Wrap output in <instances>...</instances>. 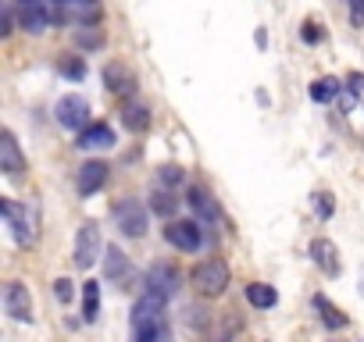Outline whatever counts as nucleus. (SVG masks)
Wrapping results in <instances>:
<instances>
[{
	"mask_svg": "<svg viewBox=\"0 0 364 342\" xmlns=\"http://www.w3.org/2000/svg\"><path fill=\"white\" fill-rule=\"evenodd\" d=\"M111 214H115V224L122 228V236H129V239L146 236V210L139 200H122Z\"/></svg>",
	"mask_w": 364,
	"mask_h": 342,
	"instance_id": "nucleus-4",
	"label": "nucleus"
},
{
	"mask_svg": "<svg viewBox=\"0 0 364 342\" xmlns=\"http://www.w3.org/2000/svg\"><path fill=\"white\" fill-rule=\"evenodd\" d=\"M103 86H108L115 96H125V100H129L139 82H136V72H132V68H125L122 61H111L108 68H103Z\"/></svg>",
	"mask_w": 364,
	"mask_h": 342,
	"instance_id": "nucleus-8",
	"label": "nucleus"
},
{
	"mask_svg": "<svg viewBox=\"0 0 364 342\" xmlns=\"http://www.w3.org/2000/svg\"><path fill=\"white\" fill-rule=\"evenodd\" d=\"M82 317H86V324H93L100 317V281L82 285Z\"/></svg>",
	"mask_w": 364,
	"mask_h": 342,
	"instance_id": "nucleus-21",
	"label": "nucleus"
},
{
	"mask_svg": "<svg viewBox=\"0 0 364 342\" xmlns=\"http://www.w3.org/2000/svg\"><path fill=\"white\" fill-rule=\"evenodd\" d=\"M75 46H82V50H100L103 46V32L96 29V22H82L75 29Z\"/></svg>",
	"mask_w": 364,
	"mask_h": 342,
	"instance_id": "nucleus-22",
	"label": "nucleus"
},
{
	"mask_svg": "<svg viewBox=\"0 0 364 342\" xmlns=\"http://www.w3.org/2000/svg\"><path fill=\"white\" fill-rule=\"evenodd\" d=\"M108 164H103V160H86L82 167H79V179H75V186H79V193L82 196H93L103 182H108Z\"/></svg>",
	"mask_w": 364,
	"mask_h": 342,
	"instance_id": "nucleus-11",
	"label": "nucleus"
},
{
	"mask_svg": "<svg viewBox=\"0 0 364 342\" xmlns=\"http://www.w3.org/2000/svg\"><path fill=\"white\" fill-rule=\"evenodd\" d=\"M300 36H303V43H322V25L307 18V22H303V32H300Z\"/></svg>",
	"mask_w": 364,
	"mask_h": 342,
	"instance_id": "nucleus-28",
	"label": "nucleus"
},
{
	"mask_svg": "<svg viewBox=\"0 0 364 342\" xmlns=\"http://www.w3.org/2000/svg\"><path fill=\"white\" fill-rule=\"evenodd\" d=\"M0 171H4L8 179H22V171H25V157L18 150V139L11 129L0 132Z\"/></svg>",
	"mask_w": 364,
	"mask_h": 342,
	"instance_id": "nucleus-6",
	"label": "nucleus"
},
{
	"mask_svg": "<svg viewBox=\"0 0 364 342\" xmlns=\"http://www.w3.org/2000/svg\"><path fill=\"white\" fill-rule=\"evenodd\" d=\"M189 281H193V289H196L200 296H211V300H215V296H222V293L229 289V264L218 260V257L200 260V264L193 267Z\"/></svg>",
	"mask_w": 364,
	"mask_h": 342,
	"instance_id": "nucleus-1",
	"label": "nucleus"
},
{
	"mask_svg": "<svg viewBox=\"0 0 364 342\" xmlns=\"http://www.w3.org/2000/svg\"><path fill=\"white\" fill-rule=\"evenodd\" d=\"M58 72L68 75L72 82H79V79H86V61H82V57H61V61H58Z\"/></svg>",
	"mask_w": 364,
	"mask_h": 342,
	"instance_id": "nucleus-25",
	"label": "nucleus"
},
{
	"mask_svg": "<svg viewBox=\"0 0 364 342\" xmlns=\"http://www.w3.org/2000/svg\"><path fill=\"white\" fill-rule=\"evenodd\" d=\"M54 114H58V122H61L65 129H86L89 103H86V96H79V93H68V96H61V100H58Z\"/></svg>",
	"mask_w": 364,
	"mask_h": 342,
	"instance_id": "nucleus-5",
	"label": "nucleus"
},
{
	"mask_svg": "<svg viewBox=\"0 0 364 342\" xmlns=\"http://www.w3.org/2000/svg\"><path fill=\"white\" fill-rule=\"evenodd\" d=\"M0 32H4V36H11V11H4V15H0Z\"/></svg>",
	"mask_w": 364,
	"mask_h": 342,
	"instance_id": "nucleus-32",
	"label": "nucleus"
},
{
	"mask_svg": "<svg viewBox=\"0 0 364 342\" xmlns=\"http://www.w3.org/2000/svg\"><path fill=\"white\" fill-rule=\"evenodd\" d=\"M103 253V243H100V224L96 221H86L75 236V267H93Z\"/></svg>",
	"mask_w": 364,
	"mask_h": 342,
	"instance_id": "nucleus-2",
	"label": "nucleus"
},
{
	"mask_svg": "<svg viewBox=\"0 0 364 342\" xmlns=\"http://www.w3.org/2000/svg\"><path fill=\"white\" fill-rule=\"evenodd\" d=\"M339 93H343V82H339L336 75H322V79L310 82V100H315V103H329V100H336Z\"/></svg>",
	"mask_w": 364,
	"mask_h": 342,
	"instance_id": "nucleus-20",
	"label": "nucleus"
},
{
	"mask_svg": "<svg viewBox=\"0 0 364 342\" xmlns=\"http://www.w3.org/2000/svg\"><path fill=\"white\" fill-rule=\"evenodd\" d=\"M310 260H315L325 274H332V278H336L339 267H343V264H339V250H336L332 239H315V243H310Z\"/></svg>",
	"mask_w": 364,
	"mask_h": 342,
	"instance_id": "nucleus-13",
	"label": "nucleus"
},
{
	"mask_svg": "<svg viewBox=\"0 0 364 342\" xmlns=\"http://www.w3.org/2000/svg\"><path fill=\"white\" fill-rule=\"evenodd\" d=\"M350 22L364 25V0H350Z\"/></svg>",
	"mask_w": 364,
	"mask_h": 342,
	"instance_id": "nucleus-31",
	"label": "nucleus"
},
{
	"mask_svg": "<svg viewBox=\"0 0 364 342\" xmlns=\"http://www.w3.org/2000/svg\"><path fill=\"white\" fill-rule=\"evenodd\" d=\"M161 182L179 186V182H182V167H179V164H165V167H161Z\"/></svg>",
	"mask_w": 364,
	"mask_h": 342,
	"instance_id": "nucleus-29",
	"label": "nucleus"
},
{
	"mask_svg": "<svg viewBox=\"0 0 364 342\" xmlns=\"http://www.w3.org/2000/svg\"><path fill=\"white\" fill-rule=\"evenodd\" d=\"M4 310L15 317V321H32V296L22 281H8L4 289Z\"/></svg>",
	"mask_w": 364,
	"mask_h": 342,
	"instance_id": "nucleus-9",
	"label": "nucleus"
},
{
	"mask_svg": "<svg viewBox=\"0 0 364 342\" xmlns=\"http://www.w3.org/2000/svg\"><path fill=\"white\" fill-rule=\"evenodd\" d=\"M132 335H136L139 342H153V338H165V335H168V324H165V317H158V321L136 324V328H132Z\"/></svg>",
	"mask_w": 364,
	"mask_h": 342,
	"instance_id": "nucleus-24",
	"label": "nucleus"
},
{
	"mask_svg": "<svg viewBox=\"0 0 364 342\" xmlns=\"http://www.w3.org/2000/svg\"><path fill=\"white\" fill-rule=\"evenodd\" d=\"M0 210H4L11 232H15V239H18L22 246L36 243V214H32L29 207H22V203H15V200H4V203H0Z\"/></svg>",
	"mask_w": 364,
	"mask_h": 342,
	"instance_id": "nucleus-3",
	"label": "nucleus"
},
{
	"mask_svg": "<svg viewBox=\"0 0 364 342\" xmlns=\"http://www.w3.org/2000/svg\"><path fill=\"white\" fill-rule=\"evenodd\" d=\"M246 303L257 307V310H272L279 303V293L272 289V285H265V281H253V285H246Z\"/></svg>",
	"mask_w": 364,
	"mask_h": 342,
	"instance_id": "nucleus-18",
	"label": "nucleus"
},
{
	"mask_svg": "<svg viewBox=\"0 0 364 342\" xmlns=\"http://www.w3.org/2000/svg\"><path fill=\"white\" fill-rule=\"evenodd\" d=\"M350 89L360 93V89H364V75H350Z\"/></svg>",
	"mask_w": 364,
	"mask_h": 342,
	"instance_id": "nucleus-34",
	"label": "nucleus"
},
{
	"mask_svg": "<svg viewBox=\"0 0 364 342\" xmlns=\"http://www.w3.org/2000/svg\"><path fill=\"white\" fill-rule=\"evenodd\" d=\"M353 93H357V89H350V93H339V103H343V110H350V107H353Z\"/></svg>",
	"mask_w": 364,
	"mask_h": 342,
	"instance_id": "nucleus-33",
	"label": "nucleus"
},
{
	"mask_svg": "<svg viewBox=\"0 0 364 342\" xmlns=\"http://www.w3.org/2000/svg\"><path fill=\"white\" fill-rule=\"evenodd\" d=\"M143 289H153V293H161V296H172V293L179 289L175 267H172V264H153V267L146 271V285H143Z\"/></svg>",
	"mask_w": 364,
	"mask_h": 342,
	"instance_id": "nucleus-12",
	"label": "nucleus"
},
{
	"mask_svg": "<svg viewBox=\"0 0 364 342\" xmlns=\"http://www.w3.org/2000/svg\"><path fill=\"white\" fill-rule=\"evenodd\" d=\"M18 4H36V0H18Z\"/></svg>",
	"mask_w": 364,
	"mask_h": 342,
	"instance_id": "nucleus-36",
	"label": "nucleus"
},
{
	"mask_svg": "<svg viewBox=\"0 0 364 342\" xmlns=\"http://www.w3.org/2000/svg\"><path fill=\"white\" fill-rule=\"evenodd\" d=\"M310 207H315L318 210V217H332V193H315V196H310Z\"/></svg>",
	"mask_w": 364,
	"mask_h": 342,
	"instance_id": "nucleus-27",
	"label": "nucleus"
},
{
	"mask_svg": "<svg viewBox=\"0 0 364 342\" xmlns=\"http://www.w3.org/2000/svg\"><path fill=\"white\" fill-rule=\"evenodd\" d=\"M165 303H168V296L153 293V289H143V296H139L136 307H132V328H136V324H146V321L165 317Z\"/></svg>",
	"mask_w": 364,
	"mask_h": 342,
	"instance_id": "nucleus-10",
	"label": "nucleus"
},
{
	"mask_svg": "<svg viewBox=\"0 0 364 342\" xmlns=\"http://www.w3.org/2000/svg\"><path fill=\"white\" fill-rule=\"evenodd\" d=\"M46 25H50V18H46V11H43L39 0H36V4H22V29H25V32L39 36V32H46Z\"/></svg>",
	"mask_w": 364,
	"mask_h": 342,
	"instance_id": "nucleus-19",
	"label": "nucleus"
},
{
	"mask_svg": "<svg viewBox=\"0 0 364 342\" xmlns=\"http://www.w3.org/2000/svg\"><path fill=\"white\" fill-rule=\"evenodd\" d=\"M54 296H58L61 303L72 300V281H68V278H58V281H54Z\"/></svg>",
	"mask_w": 364,
	"mask_h": 342,
	"instance_id": "nucleus-30",
	"label": "nucleus"
},
{
	"mask_svg": "<svg viewBox=\"0 0 364 342\" xmlns=\"http://www.w3.org/2000/svg\"><path fill=\"white\" fill-rule=\"evenodd\" d=\"M150 207H153V210H158V214H165V217H168V214H175V207H179V200H175L172 193H165V189H158V193H153V196H150Z\"/></svg>",
	"mask_w": 364,
	"mask_h": 342,
	"instance_id": "nucleus-26",
	"label": "nucleus"
},
{
	"mask_svg": "<svg viewBox=\"0 0 364 342\" xmlns=\"http://www.w3.org/2000/svg\"><path fill=\"white\" fill-rule=\"evenodd\" d=\"M315 310L322 314V321H325L329 328H343V324H346V314H343L329 296H315Z\"/></svg>",
	"mask_w": 364,
	"mask_h": 342,
	"instance_id": "nucleus-23",
	"label": "nucleus"
},
{
	"mask_svg": "<svg viewBox=\"0 0 364 342\" xmlns=\"http://www.w3.org/2000/svg\"><path fill=\"white\" fill-rule=\"evenodd\" d=\"M103 274H108L111 281H125L129 274H132V264H129V257L122 253V250H108L103 253Z\"/></svg>",
	"mask_w": 364,
	"mask_h": 342,
	"instance_id": "nucleus-17",
	"label": "nucleus"
},
{
	"mask_svg": "<svg viewBox=\"0 0 364 342\" xmlns=\"http://www.w3.org/2000/svg\"><path fill=\"white\" fill-rule=\"evenodd\" d=\"M122 125H125L129 132H146L150 110H146L143 103H136V100H125V103H122Z\"/></svg>",
	"mask_w": 364,
	"mask_h": 342,
	"instance_id": "nucleus-16",
	"label": "nucleus"
},
{
	"mask_svg": "<svg viewBox=\"0 0 364 342\" xmlns=\"http://www.w3.org/2000/svg\"><path fill=\"white\" fill-rule=\"evenodd\" d=\"M189 207H193L203 221H222V207L215 203V196H211V193L200 189V186H193V189H189Z\"/></svg>",
	"mask_w": 364,
	"mask_h": 342,
	"instance_id": "nucleus-15",
	"label": "nucleus"
},
{
	"mask_svg": "<svg viewBox=\"0 0 364 342\" xmlns=\"http://www.w3.org/2000/svg\"><path fill=\"white\" fill-rule=\"evenodd\" d=\"M75 146H79V150H108V146H115V129H111V125H103V122L86 125Z\"/></svg>",
	"mask_w": 364,
	"mask_h": 342,
	"instance_id": "nucleus-14",
	"label": "nucleus"
},
{
	"mask_svg": "<svg viewBox=\"0 0 364 342\" xmlns=\"http://www.w3.org/2000/svg\"><path fill=\"white\" fill-rule=\"evenodd\" d=\"M165 239H168L172 246H179V250L193 253V250H200V243H203V232H200V224H196V221H168V228H165Z\"/></svg>",
	"mask_w": 364,
	"mask_h": 342,
	"instance_id": "nucleus-7",
	"label": "nucleus"
},
{
	"mask_svg": "<svg viewBox=\"0 0 364 342\" xmlns=\"http://www.w3.org/2000/svg\"><path fill=\"white\" fill-rule=\"evenodd\" d=\"M54 4H58V8H65V4H75V0H54Z\"/></svg>",
	"mask_w": 364,
	"mask_h": 342,
	"instance_id": "nucleus-35",
	"label": "nucleus"
}]
</instances>
